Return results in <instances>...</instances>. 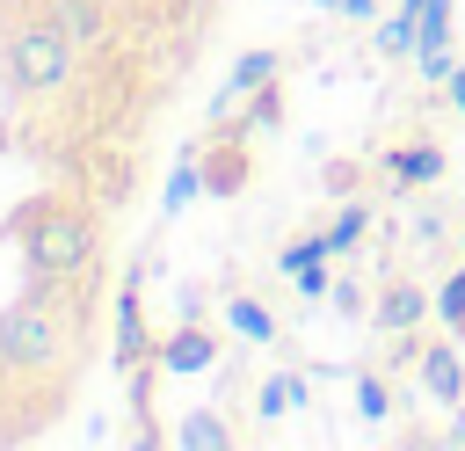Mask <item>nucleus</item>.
I'll return each instance as SVG.
<instances>
[{"mask_svg":"<svg viewBox=\"0 0 465 451\" xmlns=\"http://www.w3.org/2000/svg\"><path fill=\"white\" fill-rule=\"evenodd\" d=\"M400 7H407V15H421V0H400Z\"/></svg>","mask_w":465,"mask_h":451,"instance_id":"obj_29","label":"nucleus"},{"mask_svg":"<svg viewBox=\"0 0 465 451\" xmlns=\"http://www.w3.org/2000/svg\"><path fill=\"white\" fill-rule=\"evenodd\" d=\"M291 284H298V298H327L334 291V269L327 262H305V269H291Z\"/></svg>","mask_w":465,"mask_h":451,"instance_id":"obj_25","label":"nucleus"},{"mask_svg":"<svg viewBox=\"0 0 465 451\" xmlns=\"http://www.w3.org/2000/svg\"><path fill=\"white\" fill-rule=\"evenodd\" d=\"M196 160H203V196H240V189L254 182V153H247V138H203Z\"/></svg>","mask_w":465,"mask_h":451,"instance_id":"obj_6","label":"nucleus"},{"mask_svg":"<svg viewBox=\"0 0 465 451\" xmlns=\"http://www.w3.org/2000/svg\"><path fill=\"white\" fill-rule=\"evenodd\" d=\"M436 320H443L450 335H465V262H458V269L436 284Z\"/></svg>","mask_w":465,"mask_h":451,"instance_id":"obj_22","label":"nucleus"},{"mask_svg":"<svg viewBox=\"0 0 465 451\" xmlns=\"http://www.w3.org/2000/svg\"><path fill=\"white\" fill-rule=\"evenodd\" d=\"M450 7H458V0H421V15H414L421 36H414V51H450V22H458Z\"/></svg>","mask_w":465,"mask_h":451,"instance_id":"obj_19","label":"nucleus"},{"mask_svg":"<svg viewBox=\"0 0 465 451\" xmlns=\"http://www.w3.org/2000/svg\"><path fill=\"white\" fill-rule=\"evenodd\" d=\"M429 313H436V291H429L421 276H407V269L371 291V327H378V335H407V327H421Z\"/></svg>","mask_w":465,"mask_h":451,"instance_id":"obj_4","label":"nucleus"},{"mask_svg":"<svg viewBox=\"0 0 465 451\" xmlns=\"http://www.w3.org/2000/svg\"><path fill=\"white\" fill-rule=\"evenodd\" d=\"M94 211H102V204L36 189V196L7 218V233L22 240V262H29V269H44V276H87L94 255H102V218H94Z\"/></svg>","mask_w":465,"mask_h":451,"instance_id":"obj_1","label":"nucleus"},{"mask_svg":"<svg viewBox=\"0 0 465 451\" xmlns=\"http://www.w3.org/2000/svg\"><path fill=\"white\" fill-rule=\"evenodd\" d=\"M443 95H450V109L465 116V65H450V80H443Z\"/></svg>","mask_w":465,"mask_h":451,"instance_id":"obj_27","label":"nucleus"},{"mask_svg":"<svg viewBox=\"0 0 465 451\" xmlns=\"http://www.w3.org/2000/svg\"><path fill=\"white\" fill-rule=\"evenodd\" d=\"M327 306H334L341 320H371V291H363V276H356V269H341V276H334V291H327Z\"/></svg>","mask_w":465,"mask_h":451,"instance_id":"obj_21","label":"nucleus"},{"mask_svg":"<svg viewBox=\"0 0 465 451\" xmlns=\"http://www.w3.org/2000/svg\"><path fill=\"white\" fill-rule=\"evenodd\" d=\"M378 167H385V196H414V189H429V182H443V167H450V153L443 145H429V138H414V145H385L378 153Z\"/></svg>","mask_w":465,"mask_h":451,"instance_id":"obj_5","label":"nucleus"},{"mask_svg":"<svg viewBox=\"0 0 465 451\" xmlns=\"http://www.w3.org/2000/svg\"><path fill=\"white\" fill-rule=\"evenodd\" d=\"M414 371H421V393L436 407H465V356H458V342H429Z\"/></svg>","mask_w":465,"mask_h":451,"instance_id":"obj_9","label":"nucleus"},{"mask_svg":"<svg viewBox=\"0 0 465 451\" xmlns=\"http://www.w3.org/2000/svg\"><path fill=\"white\" fill-rule=\"evenodd\" d=\"M153 356H160V335L145 327V262H131L116 284V371L153 364Z\"/></svg>","mask_w":465,"mask_h":451,"instance_id":"obj_3","label":"nucleus"},{"mask_svg":"<svg viewBox=\"0 0 465 451\" xmlns=\"http://www.w3.org/2000/svg\"><path fill=\"white\" fill-rule=\"evenodd\" d=\"M414 36H421V22L407 15V7H392V15H378V58H414Z\"/></svg>","mask_w":465,"mask_h":451,"instance_id":"obj_16","label":"nucleus"},{"mask_svg":"<svg viewBox=\"0 0 465 451\" xmlns=\"http://www.w3.org/2000/svg\"><path fill=\"white\" fill-rule=\"evenodd\" d=\"M349 386H356V407H363V422H385V415H400V393L385 386V371L356 364V371H349Z\"/></svg>","mask_w":465,"mask_h":451,"instance_id":"obj_15","label":"nucleus"},{"mask_svg":"<svg viewBox=\"0 0 465 451\" xmlns=\"http://www.w3.org/2000/svg\"><path fill=\"white\" fill-rule=\"evenodd\" d=\"M174 444H182V451H232L240 429H232L218 407H189V415L174 422Z\"/></svg>","mask_w":465,"mask_h":451,"instance_id":"obj_11","label":"nucleus"},{"mask_svg":"<svg viewBox=\"0 0 465 451\" xmlns=\"http://www.w3.org/2000/svg\"><path fill=\"white\" fill-rule=\"evenodd\" d=\"M458 247H465V226H458Z\"/></svg>","mask_w":465,"mask_h":451,"instance_id":"obj_30","label":"nucleus"},{"mask_svg":"<svg viewBox=\"0 0 465 451\" xmlns=\"http://www.w3.org/2000/svg\"><path fill=\"white\" fill-rule=\"evenodd\" d=\"M73 73H80V44H73L51 15L7 22V36H0V80H7V95H22V102L65 95Z\"/></svg>","mask_w":465,"mask_h":451,"instance_id":"obj_2","label":"nucleus"},{"mask_svg":"<svg viewBox=\"0 0 465 451\" xmlns=\"http://www.w3.org/2000/svg\"><path fill=\"white\" fill-rule=\"evenodd\" d=\"M196 196H203V160L189 153V160H182V167L167 175V189H160V204H167V218H182V211H189Z\"/></svg>","mask_w":465,"mask_h":451,"instance_id":"obj_18","label":"nucleus"},{"mask_svg":"<svg viewBox=\"0 0 465 451\" xmlns=\"http://www.w3.org/2000/svg\"><path fill=\"white\" fill-rule=\"evenodd\" d=\"M291 407H305V371H269L262 393H254V415L262 422H283Z\"/></svg>","mask_w":465,"mask_h":451,"instance_id":"obj_13","label":"nucleus"},{"mask_svg":"<svg viewBox=\"0 0 465 451\" xmlns=\"http://www.w3.org/2000/svg\"><path fill=\"white\" fill-rule=\"evenodd\" d=\"M312 7H327V15H341V0H312Z\"/></svg>","mask_w":465,"mask_h":451,"instance_id":"obj_28","label":"nucleus"},{"mask_svg":"<svg viewBox=\"0 0 465 451\" xmlns=\"http://www.w3.org/2000/svg\"><path fill=\"white\" fill-rule=\"evenodd\" d=\"M80 51H94V44H109L116 36V0H36Z\"/></svg>","mask_w":465,"mask_h":451,"instance_id":"obj_7","label":"nucleus"},{"mask_svg":"<svg viewBox=\"0 0 465 451\" xmlns=\"http://www.w3.org/2000/svg\"><path fill=\"white\" fill-rule=\"evenodd\" d=\"M87 196L102 211H124L131 204V153H94L87 160Z\"/></svg>","mask_w":465,"mask_h":451,"instance_id":"obj_10","label":"nucleus"},{"mask_svg":"<svg viewBox=\"0 0 465 451\" xmlns=\"http://www.w3.org/2000/svg\"><path fill=\"white\" fill-rule=\"evenodd\" d=\"M240 131H283V87L262 80L247 102H240Z\"/></svg>","mask_w":465,"mask_h":451,"instance_id":"obj_17","label":"nucleus"},{"mask_svg":"<svg viewBox=\"0 0 465 451\" xmlns=\"http://www.w3.org/2000/svg\"><path fill=\"white\" fill-rule=\"evenodd\" d=\"M436 444H465V407H450V422L436 429Z\"/></svg>","mask_w":465,"mask_h":451,"instance_id":"obj_26","label":"nucleus"},{"mask_svg":"<svg viewBox=\"0 0 465 451\" xmlns=\"http://www.w3.org/2000/svg\"><path fill=\"white\" fill-rule=\"evenodd\" d=\"M218 313H225V327H232V335H247V342H276V320H269V306H262L254 291H225V298H218Z\"/></svg>","mask_w":465,"mask_h":451,"instance_id":"obj_12","label":"nucleus"},{"mask_svg":"<svg viewBox=\"0 0 465 451\" xmlns=\"http://www.w3.org/2000/svg\"><path fill=\"white\" fill-rule=\"evenodd\" d=\"M407 233H414V247H443V233H450V218H443L436 204H414V211H407Z\"/></svg>","mask_w":465,"mask_h":451,"instance_id":"obj_24","label":"nucleus"},{"mask_svg":"<svg viewBox=\"0 0 465 451\" xmlns=\"http://www.w3.org/2000/svg\"><path fill=\"white\" fill-rule=\"evenodd\" d=\"M363 182H371L363 160H327V167H320V189H327V196H356Z\"/></svg>","mask_w":465,"mask_h":451,"instance_id":"obj_23","label":"nucleus"},{"mask_svg":"<svg viewBox=\"0 0 465 451\" xmlns=\"http://www.w3.org/2000/svg\"><path fill=\"white\" fill-rule=\"evenodd\" d=\"M305 262H334L327 226H320V233H298V240H283V247H276V269H283V276H291V269H305Z\"/></svg>","mask_w":465,"mask_h":451,"instance_id":"obj_20","label":"nucleus"},{"mask_svg":"<svg viewBox=\"0 0 465 451\" xmlns=\"http://www.w3.org/2000/svg\"><path fill=\"white\" fill-rule=\"evenodd\" d=\"M211 364H218V335H211V327L182 320V327L160 335V371H167V378H189V371H211Z\"/></svg>","mask_w":465,"mask_h":451,"instance_id":"obj_8","label":"nucleus"},{"mask_svg":"<svg viewBox=\"0 0 465 451\" xmlns=\"http://www.w3.org/2000/svg\"><path fill=\"white\" fill-rule=\"evenodd\" d=\"M363 240H371V204H363V196H341V211L327 218V247H334V255H356Z\"/></svg>","mask_w":465,"mask_h":451,"instance_id":"obj_14","label":"nucleus"}]
</instances>
